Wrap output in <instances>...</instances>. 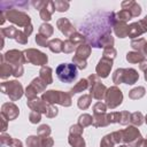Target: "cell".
<instances>
[{
    "label": "cell",
    "mask_w": 147,
    "mask_h": 147,
    "mask_svg": "<svg viewBox=\"0 0 147 147\" xmlns=\"http://www.w3.org/2000/svg\"><path fill=\"white\" fill-rule=\"evenodd\" d=\"M55 72L59 80L62 83H71L77 78L78 69L72 63H62L57 65Z\"/></svg>",
    "instance_id": "obj_1"
}]
</instances>
